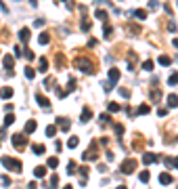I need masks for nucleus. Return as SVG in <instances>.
Segmentation results:
<instances>
[{
    "instance_id": "obj_1",
    "label": "nucleus",
    "mask_w": 178,
    "mask_h": 189,
    "mask_svg": "<svg viewBox=\"0 0 178 189\" xmlns=\"http://www.w3.org/2000/svg\"><path fill=\"white\" fill-rule=\"evenodd\" d=\"M2 166L7 168V170H11V172H21V162L19 160H15V158H8V155H4L2 158Z\"/></svg>"
},
{
    "instance_id": "obj_2",
    "label": "nucleus",
    "mask_w": 178,
    "mask_h": 189,
    "mask_svg": "<svg viewBox=\"0 0 178 189\" xmlns=\"http://www.w3.org/2000/svg\"><path fill=\"white\" fill-rule=\"evenodd\" d=\"M134 170H136V160H132V158L124 160L122 166H120V172H122V175H132Z\"/></svg>"
},
{
    "instance_id": "obj_3",
    "label": "nucleus",
    "mask_w": 178,
    "mask_h": 189,
    "mask_svg": "<svg viewBox=\"0 0 178 189\" xmlns=\"http://www.w3.org/2000/svg\"><path fill=\"white\" fill-rule=\"evenodd\" d=\"M75 67L82 70L84 74H94V65H92L88 59H75Z\"/></svg>"
},
{
    "instance_id": "obj_4",
    "label": "nucleus",
    "mask_w": 178,
    "mask_h": 189,
    "mask_svg": "<svg viewBox=\"0 0 178 189\" xmlns=\"http://www.w3.org/2000/svg\"><path fill=\"white\" fill-rule=\"evenodd\" d=\"M11 143H13V147H17V149H25V145H28V134H13L11 137Z\"/></svg>"
},
{
    "instance_id": "obj_5",
    "label": "nucleus",
    "mask_w": 178,
    "mask_h": 189,
    "mask_svg": "<svg viewBox=\"0 0 178 189\" xmlns=\"http://www.w3.org/2000/svg\"><path fill=\"white\" fill-rule=\"evenodd\" d=\"M96 141H92V143H90V149L88 151H84L82 154V160H96V158H99V151H96Z\"/></svg>"
},
{
    "instance_id": "obj_6",
    "label": "nucleus",
    "mask_w": 178,
    "mask_h": 189,
    "mask_svg": "<svg viewBox=\"0 0 178 189\" xmlns=\"http://www.w3.org/2000/svg\"><path fill=\"white\" fill-rule=\"evenodd\" d=\"M57 126H59V130L67 133L69 128H71V122H69V118H63V116H59V118H57Z\"/></svg>"
},
{
    "instance_id": "obj_7",
    "label": "nucleus",
    "mask_w": 178,
    "mask_h": 189,
    "mask_svg": "<svg viewBox=\"0 0 178 189\" xmlns=\"http://www.w3.org/2000/svg\"><path fill=\"white\" fill-rule=\"evenodd\" d=\"M157 160H159V155H157V154H149V151H145V154H143V164H145V166H149V164H155Z\"/></svg>"
},
{
    "instance_id": "obj_8",
    "label": "nucleus",
    "mask_w": 178,
    "mask_h": 189,
    "mask_svg": "<svg viewBox=\"0 0 178 189\" xmlns=\"http://www.w3.org/2000/svg\"><path fill=\"white\" fill-rule=\"evenodd\" d=\"M90 120H92V109H90V107H84V112L80 113V122L86 124V122H90Z\"/></svg>"
},
{
    "instance_id": "obj_9",
    "label": "nucleus",
    "mask_w": 178,
    "mask_h": 189,
    "mask_svg": "<svg viewBox=\"0 0 178 189\" xmlns=\"http://www.w3.org/2000/svg\"><path fill=\"white\" fill-rule=\"evenodd\" d=\"M120 76H122V71L117 70V67H111V70H109V82L111 84H115L117 80H120Z\"/></svg>"
},
{
    "instance_id": "obj_10",
    "label": "nucleus",
    "mask_w": 178,
    "mask_h": 189,
    "mask_svg": "<svg viewBox=\"0 0 178 189\" xmlns=\"http://www.w3.org/2000/svg\"><path fill=\"white\" fill-rule=\"evenodd\" d=\"M36 101H38V105H40V107H44V109H50V101H48L44 95H36Z\"/></svg>"
},
{
    "instance_id": "obj_11",
    "label": "nucleus",
    "mask_w": 178,
    "mask_h": 189,
    "mask_svg": "<svg viewBox=\"0 0 178 189\" xmlns=\"http://www.w3.org/2000/svg\"><path fill=\"white\" fill-rule=\"evenodd\" d=\"M44 187H46V189H57V187H59V176L53 175V176H50V181L44 183Z\"/></svg>"
},
{
    "instance_id": "obj_12",
    "label": "nucleus",
    "mask_w": 178,
    "mask_h": 189,
    "mask_svg": "<svg viewBox=\"0 0 178 189\" xmlns=\"http://www.w3.org/2000/svg\"><path fill=\"white\" fill-rule=\"evenodd\" d=\"M17 36H19L21 42H28L29 36H32V29H29V28H23V29H19V34H17Z\"/></svg>"
},
{
    "instance_id": "obj_13",
    "label": "nucleus",
    "mask_w": 178,
    "mask_h": 189,
    "mask_svg": "<svg viewBox=\"0 0 178 189\" xmlns=\"http://www.w3.org/2000/svg\"><path fill=\"white\" fill-rule=\"evenodd\" d=\"M168 107H172V109L178 107V95L176 92H170V95H168Z\"/></svg>"
},
{
    "instance_id": "obj_14",
    "label": "nucleus",
    "mask_w": 178,
    "mask_h": 189,
    "mask_svg": "<svg viewBox=\"0 0 178 189\" xmlns=\"http://www.w3.org/2000/svg\"><path fill=\"white\" fill-rule=\"evenodd\" d=\"M2 63H4V67H7V70H13V67H15V57L13 55H7L4 59H2Z\"/></svg>"
},
{
    "instance_id": "obj_15",
    "label": "nucleus",
    "mask_w": 178,
    "mask_h": 189,
    "mask_svg": "<svg viewBox=\"0 0 178 189\" xmlns=\"http://www.w3.org/2000/svg\"><path fill=\"white\" fill-rule=\"evenodd\" d=\"M172 181H174V179H172L170 172H161V175H159V183H161V185H170Z\"/></svg>"
},
{
    "instance_id": "obj_16",
    "label": "nucleus",
    "mask_w": 178,
    "mask_h": 189,
    "mask_svg": "<svg viewBox=\"0 0 178 189\" xmlns=\"http://www.w3.org/2000/svg\"><path fill=\"white\" fill-rule=\"evenodd\" d=\"M13 95H15V91L11 88V86H4V88L0 91V97H2V99H11Z\"/></svg>"
},
{
    "instance_id": "obj_17",
    "label": "nucleus",
    "mask_w": 178,
    "mask_h": 189,
    "mask_svg": "<svg viewBox=\"0 0 178 189\" xmlns=\"http://www.w3.org/2000/svg\"><path fill=\"white\" fill-rule=\"evenodd\" d=\"M36 126H38V124H36V120H28V124H25V133H23V134H32L36 130Z\"/></svg>"
},
{
    "instance_id": "obj_18",
    "label": "nucleus",
    "mask_w": 178,
    "mask_h": 189,
    "mask_svg": "<svg viewBox=\"0 0 178 189\" xmlns=\"http://www.w3.org/2000/svg\"><path fill=\"white\" fill-rule=\"evenodd\" d=\"M164 164H165L168 168H178V155H176V158H165Z\"/></svg>"
},
{
    "instance_id": "obj_19",
    "label": "nucleus",
    "mask_w": 178,
    "mask_h": 189,
    "mask_svg": "<svg viewBox=\"0 0 178 189\" xmlns=\"http://www.w3.org/2000/svg\"><path fill=\"white\" fill-rule=\"evenodd\" d=\"M94 17L99 21H103V23H107V11H103V8H99V11H94Z\"/></svg>"
},
{
    "instance_id": "obj_20",
    "label": "nucleus",
    "mask_w": 178,
    "mask_h": 189,
    "mask_svg": "<svg viewBox=\"0 0 178 189\" xmlns=\"http://www.w3.org/2000/svg\"><path fill=\"white\" fill-rule=\"evenodd\" d=\"M48 40H50V36H48V32H42V34L38 36V42H40L42 46H46V44H48Z\"/></svg>"
},
{
    "instance_id": "obj_21",
    "label": "nucleus",
    "mask_w": 178,
    "mask_h": 189,
    "mask_svg": "<svg viewBox=\"0 0 178 189\" xmlns=\"http://www.w3.org/2000/svg\"><path fill=\"white\" fill-rule=\"evenodd\" d=\"M151 101H153V103H159V101H161V91H157V88L151 91Z\"/></svg>"
},
{
    "instance_id": "obj_22",
    "label": "nucleus",
    "mask_w": 178,
    "mask_h": 189,
    "mask_svg": "<svg viewBox=\"0 0 178 189\" xmlns=\"http://www.w3.org/2000/svg\"><path fill=\"white\" fill-rule=\"evenodd\" d=\"M34 175L38 176V179L46 176V168H44V166H36V168H34Z\"/></svg>"
},
{
    "instance_id": "obj_23",
    "label": "nucleus",
    "mask_w": 178,
    "mask_h": 189,
    "mask_svg": "<svg viewBox=\"0 0 178 189\" xmlns=\"http://www.w3.org/2000/svg\"><path fill=\"white\" fill-rule=\"evenodd\" d=\"M132 15H134L136 19H147V11H143V8H136V11H132Z\"/></svg>"
},
{
    "instance_id": "obj_24",
    "label": "nucleus",
    "mask_w": 178,
    "mask_h": 189,
    "mask_svg": "<svg viewBox=\"0 0 178 189\" xmlns=\"http://www.w3.org/2000/svg\"><path fill=\"white\" fill-rule=\"evenodd\" d=\"M107 109H109V113H117L122 107H120V103H113V101H111V103L107 105Z\"/></svg>"
},
{
    "instance_id": "obj_25",
    "label": "nucleus",
    "mask_w": 178,
    "mask_h": 189,
    "mask_svg": "<svg viewBox=\"0 0 178 189\" xmlns=\"http://www.w3.org/2000/svg\"><path fill=\"white\" fill-rule=\"evenodd\" d=\"M78 143H80V139H78V137H69L67 147H69V149H75V147H78Z\"/></svg>"
},
{
    "instance_id": "obj_26",
    "label": "nucleus",
    "mask_w": 178,
    "mask_h": 189,
    "mask_svg": "<svg viewBox=\"0 0 178 189\" xmlns=\"http://www.w3.org/2000/svg\"><path fill=\"white\" fill-rule=\"evenodd\" d=\"M32 149H34V154H36V155H42L44 151H46V149H44V145H40V143H36Z\"/></svg>"
},
{
    "instance_id": "obj_27",
    "label": "nucleus",
    "mask_w": 178,
    "mask_h": 189,
    "mask_svg": "<svg viewBox=\"0 0 178 189\" xmlns=\"http://www.w3.org/2000/svg\"><path fill=\"white\" fill-rule=\"evenodd\" d=\"M38 70H40V71H46V70H48V59H46V57H42V59H40V65H38Z\"/></svg>"
},
{
    "instance_id": "obj_28",
    "label": "nucleus",
    "mask_w": 178,
    "mask_h": 189,
    "mask_svg": "<svg viewBox=\"0 0 178 189\" xmlns=\"http://www.w3.org/2000/svg\"><path fill=\"white\" fill-rule=\"evenodd\" d=\"M25 76H28L29 80H34V78H36V70L32 67V65H28V67H25Z\"/></svg>"
},
{
    "instance_id": "obj_29",
    "label": "nucleus",
    "mask_w": 178,
    "mask_h": 189,
    "mask_svg": "<svg viewBox=\"0 0 178 189\" xmlns=\"http://www.w3.org/2000/svg\"><path fill=\"white\" fill-rule=\"evenodd\" d=\"M15 122V113L11 112V113H7V116H4V126H11Z\"/></svg>"
},
{
    "instance_id": "obj_30",
    "label": "nucleus",
    "mask_w": 178,
    "mask_h": 189,
    "mask_svg": "<svg viewBox=\"0 0 178 189\" xmlns=\"http://www.w3.org/2000/svg\"><path fill=\"white\" fill-rule=\"evenodd\" d=\"M55 134H57V126L55 124L46 126V137H55Z\"/></svg>"
},
{
    "instance_id": "obj_31",
    "label": "nucleus",
    "mask_w": 178,
    "mask_h": 189,
    "mask_svg": "<svg viewBox=\"0 0 178 189\" xmlns=\"http://www.w3.org/2000/svg\"><path fill=\"white\" fill-rule=\"evenodd\" d=\"M159 63H161L164 67H168V65H170V63H172V59H170V57H168V55H161V57H159Z\"/></svg>"
},
{
    "instance_id": "obj_32",
    "label": "nucleus",
    "mask_w": 178,
    "mask_h": 189,
    "mask_svg": "<svg viewBox=\"0 0 178 189\" xmlns=\"http://www.w3.org/2000/svg\"><path fill=\"white\" fill-rule=\"evenodd\" d=\"M82 17H84V19H82V29H84V32H88V29H90V19L86 17V15H82Z\"/></svg>"
},
{
    "instance_id": "obj_33",
    "label": "nucleus",
    "mask_w": 178,
    "mask_h": 189,
    "mask_svg": "<svg viewBox=\"0 0 178 189\" xmlns=\"http://www.w3.org/2000/svg\"><path fill=\"white\" fill-rule=\"evenodd\" d=\"M46 164H48L50 168H57V166H59V158H55V155H53V158H48Z\"/></svg>"
},
{
    "instance_id": "obj_34",
    "label": "nucleus",
    "mask_w": 178,
    "mask_h": 189,
    "mask_svg": "<svg viewBox=\"0 0 178 189\" xmlns=\"http://www.w3.org/2000/svg\"><path fill=\"white\" fill-rule=\"evenodd\" d=\"M103 34H105V38H111V34H113V28H111L109 23H105V29H103Z\"/></svg>"
},
{
    "instance_id": "obj_35",
    "label": "nucleus",
    "mask_w": 178,
    "mask_h": 189,
    "mask_svg": "<svg viewBox=\"0 0 178 189\" xmlns=\"http://www.w3.org/2000/svg\"><path fill=\"white\" fill-rule=\"evenodd\" d=\"M149 112H151V107H149L147 103H143L140 107H138V112H136V113H143V116H145V113H149Z\"/></svg>"
},
{
    "instance_id": "obj_36",
    "label": "nucleus",
    "mask_w": 178,
    "mask_h": 189,
    "mask_svg": "<svg viewBox=\"0 0 178 189\" xmlns=\"http://www.w3.org/2000/svg\"><path fill=\"white\" fill-rule=\"evenodd\" d=\"M168 84H170V86H174V84H178V74H176V71H174V74H172V76L168 78Z\"/></svg>"
},
{
    "instance_id": "obj_37",
    "label": "nucleus",
    "mask_w": 178,
    "mask_h": 189,
    "mask_svg": "<svg viewBox=\"0 0 178 189\" xmlns=\"http://www.w3.org/2000/svg\"><path fill=\"white\" fill-rule=\"evenodd\" d=\"M0 183L8 187V185H11V176H8V175H0Z\"/></svg>"
},
{
    "instance_id": "obj_38",
    "label": "nucleus",
    "mask_w": 178,
    "mask_h": 189,
    "mask_svg": "<svg viewBox=\"0 0 178 189\" xmlns=\"http://www.w3.org/2000/svg\"><path fill=\"white\" fill-rule=\"evenodd\" d=\"M149 179H151L149 170H143V172H140V181H143V183H149Z\"/></svg>"
},
{
    "instance_id": "obj_39",
    "label": "nucleus",
    "mask_w": 178,
    "mask_h": 189,
    "mask_svg": "<svg viewBox=\"0 0 178 189\" xmlns=\"http://www.w3.org/2000/svg\"><path fill=\"white\" fill-rule=\"evenodd\" d=\"M113 130L117 133V137H122V134H124V126L122 124H113Z\"/></svg>"
},
{
    "instance_id": "obj_40",
    "label": "nucleus",
    "mask_w": 178,
    "mask_h": 189,
    "mask_svg": "<svg viewBox=\"0 0 178 189\" xmlns=\"http://www.w3.org/2000/svg\"><path fill=\"white\" fill-rule=\"evenodd\" d=\"M75 170H78V166H75V162H69V166H67V172H69V175H74Z\"/></svg>"
},
{
    "instance_id": "obj_41",
    "label": "nucleus",
    "mask_w": 178,
    "mask_h": 189,
    "mask_svg": "<svg viewBox=\"0 0 178 189\" xmlns=\"http://www.w3.org/2000/svg\"><path fill=\"white\" fill-rule=\"evenodd\" d=\"M120 95H122L124 99H130L132 95H130V91H128V88H120Z\"/></svg>"
},
{
    "instance_id": "obj_42",
    "label": "nucleus",
    "mask_w": 178,
    "mask_h": 189,
    "mask_svg": "<svg viewBox=\"0 0 178 189\" xmlns=\"http://www.w3.org/2000/svg\"><path fill=\"white\" fill-rule=\"evenodd\" d=\"M74 88H75V80H74V78H69V84H67V91H65V92H71Z\"/></svg>"
},
{
    "instance_id": "obj_43",
    "label": "nucleus",
    "mask_w": 178,
    "mask_h": 189,
    "mask_svg": "<svg viewBox=\"0 0 178 189\" xmlns=\"http://www.w3.org/2000/svg\"><path fill=\"white\" fill-rule=\"evenodd\" d=\"M143 70H147V71H151V70H153V61H151V59L143 63Z\"/></svg>"
},
{
    "instance_id": "obj_44",
    "label": "nucleus",
    "mask_w": 178,
    "mask_h": 189,
    "mask_svg": "<svg viewBox=\"0 0 178 189\" xmlns=\"http://www.w3.org/2000/svg\"><path fill=\"white\" fill-rule=\"evenodd\" d=\"M44 86H46V88H53V86H55V80H53V78H46V80H44Z\"/></svg>"
},
{
    "instance_id": "obj_45",
    "label": "nucleus",
    "mask_w": 178,
    "mask_h": 189,
    "mask_svg": "<svg viewBox=\"0 0 178 189\" xmlns=\"http://www.w3.org/2000/svg\"><path fill=\"white\" fill-rule=\"evenodd\" d=\"M149 8H159V2L157 0H149Z\"/></svg>"
},
{
    "instance_id": "obj_46",
    "label": "nucleus",
    "mask_w": 178,
    "mask_h": 189,
    "mask_svg": "<svg viewBox=\"0 0 178 189\" xmlns=\"http://www.w3.org/2000/svg\"><path fill=\"white\" fill-rule=\"evenodd\" d=\"M44 25V19H36L34 21V28H42Z\"/></svg>"
},
{
    "instance_id": "obj_47",
    "label": "nucleus",
    "mask_w": 178,
    "mask_h": 189,
    "mask_svg": "<svg viewBox=\"0 0 178 189\" xmlns=\"http://www.w3.org/2000/svg\"><path fill=\"white\" fill-rule=\"evenodd\" d=\"M57 67H63V55H57Z\"/></svg>"
},
{
    "instance_id": "obj_48",
    "label": "nucleus",
    "mask_w": 178,
    "mask_h": 189,
    "mask_svg": "<svg viewBox=\"0 0 178 189\" xmlns=\"http://www.w3.org/2000/svg\"><path fill=\"white\" fill-rule=\"evenodd\" d=\"M99 120H101L103 124H109V122H111V120H109V116H101V118H99Z\"/></svg>"
},
{
    "instance_id": "obj_49",
    "label": "nucleus",
    "mask_w": 178,
    "mask_h": 189,
    "mask_svg": "<svg viewBox=\"0 0 178 189\" xmlns=\"http://www.w3.org/2000/svg\"><path fill=\"white\" fill-rule=\"evenodd\" d=\"M25 55H28V59H29V61H34V53H32V50H25Z\"/></svg>"
},
{
    "instance_id": "obj_50",
    "label": "nucleus",
    "mask_w": 178,
    "mask_h": 189,
    "mask_svg": "<svg viewBox=\"0 0 178 189\" xmlns=\"http://www.w3.org/2000/svg\"><path fill=\"white\" fill-rule=\"evenodd\" d=\"M168 29H170L172 34H174V32H176V29H178V28H176V23H170V25H168Z\"/></svg>"
},
{
    "instance_id": "obj_51",
    "label": "nucleus",
    "mask_w": 178,
    "mask_h": 189,
    "mask_svg": "<svg viewBox=\"0 0 178 189\" xmlns=\"http://www.w3.org/2000/svg\"><path fill=\"white\" fill-rule=\"evenodd\" d=\"M55 149H57V151H61V149H63V143H61V141H57V143H55Z\"/></svg>"
},
{
    "instance_id": "obj_52",
    "label": "nucleus",
    "mask_w": 178,
    "mask_h": 189,
    "mask_svg": "<svg viewBox=\"0 0 178 189\" xmlns=\"http://www.w3.org/2000/svg\"><path fill=\"white\" fill-rule=\"evenodd\" d=\"M165 113H168V109H164V107H161V109H157V116H161V118H164Z\"/></svg>"
},
{
    "instance_id": "obj_53",
    "label": "nucleus",
    "mask_w": 178,
    "mask_h": 189,
    "mask_svg": "<svg viewBox=\"0 0 178 189\" xmlns=\"http://www.w3.org/2000/svg\"><path fill=\"white\" fill-rule=\"evenodd\" d=\"M88 46H90V49H92V46H96V40H94V38H90V40H88Z\"/></svg>"
},
{
    "instance_id": "obj_54",
    "label": "nucleus",
    "mask_w": 178,
    "mask_h": 189,
    "mask_svg": "<svg viewBox=\"0 0 178 189\" xmlns=\"http://www.w3.org/2000/svg\"><path fill=\"white\" fill-rule=\"evenodd\" d=\"M28 189H38V185H36V183L32 181V183H29V185H28Z\"/></svg>"
},
{
    "instance_id": "obj_55",
    "label": "nucleus",
    "mask_w": 178,
    "mask_h": 189,
    "mask_svg": "<svg viewBox=\"0 0 178 189\" xmlns=\"http://www.w3.org/2000/svg\"><path fill=\"white\" fill-rule=\"evenodd\" d=\"M172 44H174V49H178V38H174V40H172Z\"/></svg>"
},
{
    "instance_id": "obj_56",
    "label": "nucleus",
    "mask_w": 178,
    "mask_h": 189,
    "mask_svg": "<svg viewBox=\"0 0 178 189\" xmlns=\"http://www.w3.org/2000/svg\"><path fill=\"white\" fill-rule=\"evenodd\" d=\"M63 189H74V187H71V185H65V187H63Z\"/></svg>"
},
{
    "instance_id": "obj_57",
    "label": "nucleus",
    "mask_w": 178,
    "mask_h": 189,
    "mask_svg": "<svg viewBox=\"0 0 178 189\" xmlns=\"http://www.w3.org/2000/svg\"><path fill=\"white\" fill-rule=\"evenodd\" d=\"M117 189H128V187H126V185H120V187H117Z\"/></svg>"
}]
</instances>
